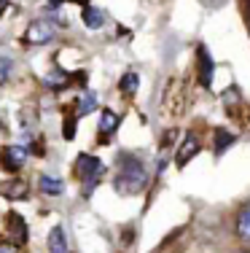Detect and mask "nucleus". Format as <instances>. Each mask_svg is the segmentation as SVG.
<instances>
[{"mask_svg":"<svg viewBox=\"0 0 250 253\" xmlns=\"http://www.w3.org/2000/svg\"><path fill=\"white\" fill-rule=\"evenodd\" d=\"M54 41V25L49 19H35L25 30V43L27 46H46Z\"/></svg>","mask_w":250,"mask_h":253,"instance_id":"7ed1b4c3","label":"nucleus"},{"mask_svg":"<svg viewBox=\"0 0 250 253\" xmlns=\"http://www.w3.org/2000/svg\"><path fill=\"white\" fill-rule=\"evenodd\" d=\"M140 86V76L138 73H124L121 81H118V89H121V94H135Z\"/></svg>","mask_w":250,"mask_h":253,"instance_id":"2eb2a0df","label":"nucleus"},{"mask_svg":"<svg viewBox=\"0 0 250 253\" xmlns=\"http://www.w3.org/2000/svg\"><path fill=\"white\" fill-rule=\"evenodd\" d=\"M0 129H3V124H0Z\"/></svg>","mask_w":250,"mask_h":253,"instance_id":"b1692460","label":"nucleus"},{"mask_svg":"<svg viewBox=\"0 0 250 253\" xmlns=\"http://www.w3.org/2000/svg\"><path fill=\"white\" fill-rule=\"evenodd\" d=\"M46 245H49V253H70V245H68V234H65L62 226H54L49 232V240H46Z\"/></svg>","mask_w":250,"mask_h":253,"instance_id":"1a4fd4ad","label":"nucleus"},{"mask_svg":"<svg viewBox=\"0 0 250 253\" xmlns=\"http://www.w3.org/2000/svg\"><path fill=\"white\" fill-rule=\"evenodd\" d=\"M237 253H250V251H237Z\"/></svg>","mask_w":250,"mask_h":253,"instance_id":"5701e85b","label":"nucleus"},{"mask_svg":"<svg viewBox=\"0 0 250 253\" xmlns=\"http://www.w3.org/2000/svg\"><path fill=\"white\" fill-rule=\"evenodd\" d=\"M202 5H207V8H223L226 3H229V0H199Z\"/></svg>","mask_w":250,"mask_h":253,"instance_id":"aec40b11","label":"nucleus"},{"mask_svg":"<svg viewBox=\"0 0 250 253\" xmlns=\"http://www.w3.org/2000/svg\"><path fill=\"white\" fill-rule=\"evenodd\" d=\"M92 111H97V92H83L78 102H75V116H89Z\"/></svg>","mask_w":250,"mask_h":253,"instance_id":"9b49d317","label":"nucleus"},{"mask_svg":"<svg viewBox=\"0 0 250 253\" xmlns=\"http://www.w3.org/2000/svg\"><path fill=\"white\" fill-rule=\"evenodd\" d=\"M81 19H83V25H86L89 30H100L105 25V14L97 8V5H83V11H81Z\"/></svg>","mask_w":250,"mask_h":253,"instance_id":"9d476101","label":"nucleus"},{"mask_svg":"<svg viewBox=\"0 0 250 253\" xmlns=\"http://www.w3.org/2000/svg\"><path fill=\"white\" fill-rule=\"evenodd\" d=\"M75 119H78V116H68L62 122V137H65V140H73V137H75Z\"/></svg>","mask_w":250,"mask_h":253,"instance_id":"6ab92c4d","label":"nucleus"},{"mask_svg":"<svg viewBox=\"0 0 250 253\" xmlns=\"http://www.w3.org/2000/svg\"><path fill=\"white\" fill-rule=\"evenodd\" d=\"M237 234H240L245 243H250V208H245L237 218Z\"/></svg>","mask_w":250,"mask_h":253,"instance_id":"dca6fc26","label":"nucleus"},{"mask_svg":"<svg viewBox=\"0 0 250 253\" xmlns=\"http://www.w3.org/2000/svg\"><path fill=\"white\" fill-rule=\"evenodd\" d=\"M231 143H234V135H229L226 129H218V132H215V151H218V154H221L226 146H231Z\"/></svg>","mask_w":250,"mask_h":253,"instance_id":"a211bd4d","label":"nucleus"},{"mask_svg":"<svg viewBox=\"0 0 250 253\" xmlns=\"http://www.w3.org/2000/svg\"><path fill=\"white\" fill-rule=\"evenodd\" d=\"M5 224H8V229L5 232L14 237V245H22V243H27V237H30V232H27V221L22 218L19 213H8L5 215Z\"/></svg>","mask_w":250,"mask_h":253,"instance_id":"423d86ee","label":"nucleus"},{"mask_svg":"<svg viewBox=\"0 0 250 253\" xmlns=\"http://www.w3.org/2000/svg\"><path fill=\"white\" fill-rule=\"evenodd\" d=\"M11 73H14V59L8 54H0V84H8Z\"/></svg>","mask_w":250,"mask_h":253,"instance_id":"f3484780","label":"nucleus"},{"mask_svg":"<svg viewBox=\"0 0 250 253\" xmlns=\"http://www.w3.org/2000/svg\"><path fill=\"white\" fill-rule=\"evenodd\" d=\"M43 84H46V89H51V92H62V89L70 86V76L62 73V70H57V73H49V76H46Z\"/></svg>","mask_w":250,"mask_h":253,"instance_id":"ddd939ff","label":"nucleus"},{"mask_svg":"<svg viewBox=\"0 0 250 253\" xmlns=\"http://www.w3.org/2000/svg\"><path fill=\"white\" fill-rule=\"evenodd\" d=\"M196 154H199V140H196L194 135H188L186 140H183V146L178 148V154H175V165L178 167H186Z\"/></svg>","mask_w":250,"mask_h":253,"instance_id":"6e6552de","label":"nucleus"},{"mask_svg":"<svg viewBox=\"0 0 250 253\" xmlns=\"http://www.w3.org/2000/svg\"><path fill=\"white\" fill-rule=\"evenodd\" d=\"M30 151L25 146H19V143H11V146H5L3 151H0V162H3V167L8 172H19L22 167H25Z\"/></svg>","mask_w":250,"mask_h":253,"instance_id":"20e7f679","label":"nucleus"},{"mask_svg":"<svg viewBox=\"0 0 250 253\" xmlns=\"http://www.w3.org/2000/svg\"><path fill=\"white\" fill-rule=\"evenodd\" d=\"M199 81L205 84V86L213 84V59H210V54L205 51V46H199Z\"/></svg>","mask_w":250,"mask_h":253,"instance_id":"f8f14e48","label":"nucleus"},{"mask_svg":"<svg viewBox=\"0 0 250 253\" xmlns=\"http://www.w3.org/2000/svg\"><path fill=\"white\" fill-rule=\"evenodd\" d=\"M5 8H8V0H0V14H3Z\"/></svg>","mask_w":250,"mask_h":253,"instance_id":"4be33fe9","label":"nucleus"},{"mask_svg":"<svg viewBox=\"0 0 250 253\" xmlns=\"http://www.w3.org/2000/svg\"><path fill=\"white\" fill-rule=\"evenodd\" d=\"M0 197H5V200H25L27 197V183L19 180V178L0 180Z\"/></svg>","mask_w":250,"mask_h":253,"instance_id":"0eeeda50","label":"nucleus"},{"mask_svg":"<svg viewBox=\"0 0 250 253\" xmlns=\"http://www.w3.org/2000/svg\"><path fill=\"white\" fill-rule=\"evenodd\" d=\"M103 172H105V165L97 159V156L81 154L78 159H75V175L81 178L83 197H89L94 189H97V183H100V178H103Z\"/></svg>","mask_w":250,"mask_h":253,"instance_id":"f03ea898","label":"nucleus"},{"mask_svg":"<svg viewBox=\"0 0 250 253\" xmlns=\"http://www.w3.org/2000/svg\"><path fill=\"white\" fill-rule=\"evenodd\" d=\"M40 191H43V194H49V197H59L65 191V183L59 178H54V175H40Z\"/></svg>","mask_w":250,"mask_h":253,"instance_id":"4468645a","label":"nucleus"},{"mask_svg":"<svg viewBox=\"0 0 250 253\" xmlns=\"http://www.w3.org/2000/svg\"><path fill=\"white\" fill-rule=\"evenodd\" d=\"M148 186V170L145 165L132 154H124L118 159V172L113 178V189L124 197H132V194H140L143 189Z\"/></svg>","mask_w":250,"mask_h":253,"instance_id":"f257e3e1","label":"nucleus"},{"mask_svg":"<svg viewBox=\"0 0 250 253\" xmlns=\"http://www.w3.org/2000/svg\"><path fill=\"white\" fill-rule=\"evenodd\" d=\"M116 129H118V113H116V111H110V108H105V111L100 113V124H97L100 146H105V143H108V137H110Z\"/></svg>","mask_w":250,"mask_h":253,"instance_id":"39448f33","label":"nucleus"},{"mask_svg":"<svg viewBox=\"0 0 250 253\" xmlns=\"http://www.w3.org/2000/svg\"><path fill=\"white\" fill-rule=\"evenodd\" d=\"M0 253H16V245H14V243H5V245H0Z\"/></svg>","mask_w":250,"mask_h":253,"instance_id":"412c9836","label":"nucleus"}]
</instances>
